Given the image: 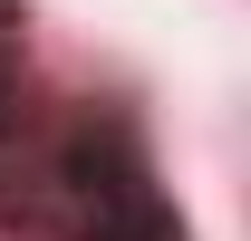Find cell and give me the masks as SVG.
I'll return each mask as SVG.
<instances>
[{
	"label": "cell",
	"mask_w": 251,
	"mask_h": 241,
	"mask_svg": "<svg viewBox=\"0 0 251 241\" xmlns=\"http://www.w3.org/2000/svg\"><path fill=\"white\" fill-rule=\"evenodd\" d=\"M58 203H68V232H77V241H184L126 125L68 135V154H58Z\"/></svg>",
	"instance_id": "obj_1"
},
{
	"label": "cell",
	"mask_w": 251,
	"mask_h": 241,
	"mask_svg": "<svg viewBox=\"0 0 251 241\" xmlns=\"http://www.w3.org/2000/svg\"><path fill=\"white\" fill-rule=\"evenodd\" d=\"M0 116H10V39H0Z\"/></svg>",
	"instance_id": "obj_2"
}]
</instances>
